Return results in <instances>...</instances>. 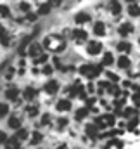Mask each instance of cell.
<instances>
[{
    "label": "cell",
    "mask_w": 140,
    "mask_h": 149,
    "mask_svg": "<svg viewBox=\"0 0 140 149\" xmlns=\"http://www.w3.org/2000/svg\"><path fill=\"white\" fill-rule=\"evenodd\" d=\"M126 2H128V3H135L137 0H126Z\"/></svg>",
    "instance_id": "7dc6e473"
},
{
    "label": "cell",
    "mask_w": 140,
    "mask_h": 149,
    "mask_svg": "<svg viewBox=\"0 0 140 149\" xmlns=\"http://www.w3.org/2000/svg\"><path fill=\"white\" fill-rule=\"evenodd\" d=\"M3 148L5 149H21V141L14 135V137H9L7 139V142L3 144Z\"/></svg>",
    "instance_id": "ba28073f"
},
{
    "label": "cell",
    "mask_w": 140,
    "mask_h": 149,
    "mask_svg": "<svg viewBox=\"0 0 140 149\" xmlns=\"http://www.w3.org/2000/svg\"><path fill=\"white\" fill-rule=\"evenodd\" d=\"M0 16L2 17H9L10 16V9L7 5H0Z\"/></svg>",
    "instance_id": "1f68e13d"
},
{
    "label": "cell",
    "mask_w": 140,
    "mask_h": 149,
    "mask_svg": "<svg viewBox=\"0 0 140 149\" xmlns=\"http://www.w3.org/2000/svg\"><path fill=\"white\" fill-rule=\"evenodd\" d=\"M99 127L95 125V123H88L87 127H85V132H87V135L88 137H92V139H95V137H99Z\"/></svg>",
    "instance_id": "9c48e42d"
},
{
    "label": "cell",
    "mask_w": 140,
    "mask_h": 149,
    "mask_svg": "<svg viewBox=\"0 0 140 149\" xmlns=\"http://www.w3.org/2000/svg\"><path fill=\"white\" fill-rule=\"evenodd\" d=\"M40 125H43V127H49V125H50V114H47V113H45V114L42 116V121H40Z\"/></svg>",
    "instance_id": "e575fe53"
},
{
    "label": "cell",
    "mask_w": 140,
    "mask_h": 149,
    "mask_svg": "<svg viewBox=\"0 0 140 149\" xmlns=\"http://www.w3.org/2000/svg\"><path fill=\"white\" fill-rule=\"evenodd\" d=\"M47 59H49V56L43 52L42 56H38V57H35L33 61H35V64H42V63H47Z\"/></svg>",
    "instance_id": "836d02e7"
},
{
    "label": "cell",
    "mask_w": 140,
    "mask_h": 149,
    "mask_svg": "<svg viewBox=\"0 0 140 149\" xmlns=\"http://www.w3.org/2000/svg\"><path fill=\"white\" fill-rule=\"evenodd\" d=\"M28 54L35 59V57H38V56H42L43 54V50H42V45L40 43H31L30 47H28Z\"/></svg>",
    "instance_id": "30bf717a"
},
{
    "label": "cell",
    "mask_w": 140,
    "mask_h": 149,
    "mask_svg": "<svg viewBox=\"0 0 140 149\" xmlns=\"http://www.w3.org/2000/svg\"><path fill=\"white\" fill-rule=\"evenodd\" d=\"M111 64H114V56L111 52H104V56H102V66H111Z\"/></svg>",
    "instance_id": "ffe728a7"
},
{
    "label": "cell",
    "mask_w": 140,
    "mask_h": 149,
    "mask_svg": "<svg viewBox=\"0 0 140 149\" xmlns=\"http://www.w3.org/2000/svg\"><path fill=\"white\" fill-rule=\"evenodd\" d=\"M118 50L119 52H125V54L126 52H132V43L130 42H119L118 43Z\"/></svg>",
    "instance_id": "603a6c76"
},
{
    "label": "cell",
    "mask_w": 140,
    "mask_h": 149,
    "mask_svg": "<svg viewBox=\"0 0 140 149\" xmlns=\"http://www.w3.org/2000/svg\"><path fill=\"white\" fill-rule=\"evenodd\" d=\"M114 123H116V118H114V114H109V113L95 118V125H97L100 130H104L105 127H114Z\"/></svg>",
    "instance_id": "3957f363"
},
{
    "label": "cell",
    "mask_w": 140,
    "mask_h": 149,
    "mask_svg": "<svg viewBox=\"0 0 140 149\" xmlns=\"http://www.w3.org/2000/svg\"><path fill=\"white\" fill-rule=\"evenodd\" d=\"M49 3H50V7L54 9V7H59V5L62 3V0H49Z\"/></svg>",
    "instance_id": "ab89813d"
},
{
    "label": "cell",
    "mask_w": 140,
    "mask_h": 149,
    "mask_svg": "<svg viewBox=\"0 0 140 149\" xmlns=\"http://www.w3.org/2000/svg\"><path fill=\"white\" fill-rule=\"evenodd\" d=\"M57 149H68V146L66 144H61V146H57Z\"/></svg>",
    "instance_id": "bcb514c9"
},
{
    "label": "cell",
    "mask_w": 140,
    "mask_h": 149,
    "mask_svg": "<svg viewBox=\"0 0 140 149\" xmlns=\"http://www.w3.org/2000/svg\"><path fill=\"white\" fill-rule=\"evenodd\" d=\"M43 47L49 52L59 54V52H62L66 49V40L62 37H59V35H49V37H45V40H43Z\"/></svg>",
    "instance_id": "6da1fadb"
},
{
    "label": "cell",
    "mask_w": 140,
    "mask_h": 149,
    "mask_svg": "<svg viewBox=\"0 0 140 149\" xmlns=\"http://www.w3.org/2000/svg\"><path fill=\"white\" fill-rule=\"evenodd\" d=\"M36 16H38V14H31V12H28V14H26V21H35Z\"/></svg>",
    "instance_id": "7bdbcfd3"
},
{
    "label": "cell",
    "mask_w": 140,
    "mask_h": 149,
    "mask_svg": "<svg viewBox=\"0 0 140 149\" xmlns=\"http://www.w3.org/2000/svg\"><path fill=\"white\" fill-rule=\"evenodd\" d=\"M17 7H19V10H23V12H26V14H28V12L31 10V5H30L28 2H21V3H19Z\"/></svg>",
    "instance_id": "4dcf8cb0"
},
{
    "label": "cell",
    "mask_w": 140,
    "mask_h": 149,
    "mask_svg": "<svg viewBox=\"0 0 140 149\" xmlns=\"http://www.w3.org/2000/svg\"><path fill=\"white\" fill-rule=\"evenodd\" d=\"M7 114H9V104L0 102V118H3V116H7Z\"/></svg>",
    "instance_id": "f546056e"
},
{
    "label": "cell",
    "mask_w": 140,
    "mask_h": 149,
    "mask_svg": "<svg viewBox=\"0 0 140 149\" xmlns=\"http://www.w3.org/2000/svg\"><path fill=\"white\" fill-rule=\"evenodd\" d=\"M71 37L81 42V40H87V38H88V33H87L85 30H80V28H76V30H73V31H71Z\"/></svg>",
    "instance_id": "9a60e30c"
},
{
    "label": "cell",
    "mask_w": 140,
    "mask_h": 149,
    "mask_svg": "<svg viewBox=\"0 0 140 149\" xmlns=\"http://www.w3.org/2000/svg\"><path fill=\"white\" fill-rule=\"evenodd\" d=\"M26 113H28V116L35 118L36 114H38V106H36V104H30V106L26 108Z\"/></svg>",
    "instance_id": "4316f807"
},
{
    "label": "cell",
    "mask_w": 140,
    "mask_h": 149,
    "mask_svg": "<svg viewBox=\"0 0 140 149\" xmlns=\"http://www.w3.org/2000/svg\"><path fill=\"white\" fill-rule=\"evenodd\" d=\"M0 43H2L3 47H9V45L12 43V37H10V35H7V33H5V35H2V37H0Z\"/></svg>",
    "instance_id": "f1b7e54d"
},
{
    "label": "cell",
    "mask_w": 140,
    "mask_h": 149,
    "mask_svg": "<svg viewBox=\"0 0 140 149\" xmlns=\"http://www.w3.org/2000/svg\"><path fill=\"white\" fill-rule=\"evenodd\" d=\"M118 66H119L121 70H128V68L132 66V63H130V57H128V56H121V57L118 59Z\"/></svg>",
    "instance_id": "2e32d148"
},
{
    "label": "cell",
    "mask_w": 140,
    "mask_h": 149,
    "mask_svg": "<svg viewBox=\"0 0 140 149\" xmlns=\"http://www.w3.org/2000/svg\"><path fill=\"white\" fill-rule=\"evenodd\" d=\"M71 108H73V104H71L69 99H61V101H57V104H55V109H57V111H69Z\"/></svg>",
    "instance_id": "8fae6325"
},
{
    "label": "cell",
    "mask_w": 140,
    "mask_h": 149,
    "mask_svg": "<svg viewBox=\"0 0 140 149\" xmlns=\"http://www.w3.org/2000/svg\"><path fill=\"white\" fill-rule=\"evenodd\" d=\"M74 21H76V24H87V23L92 21V16L88 12H78L74 16Z\"/></svg>",
    "instance_id": "52a82bcc"
},
{
    "label": "cell",
    "mask_w": 140,
    "mask_h": 149,
    "mask_svg": "<svg viewBox=\"0 0 140 149\" xmlns=\"http://www.w3.org/2000/svg\"><path fill=\"white\" fill-rule=\"evenodd\" d=\"M128 121H130V123L126 125V128H128V130H135V127L139 125V120H137V118H132V120H128Z\"/></svg>",
    "instance_id": "d590c367"
},
{
    "label": "cell",
    "mask_w": 140,
    "mask_h": 149,
    "mask_svg": "<svg viewBox=\"0 0 140 149\" xmlns=\"http://www.w3.org/2000/svg\"><path fill=\"white\" fill-rule=\"evenodd\" d=\"M28 135H30V132H28L26 128H19V130H16V137H17L19 141H26Z\"/></svg>",
    "instance_id": "d4e9b609"
},
{
    "label": "cell",
    "mask_w": 140,
    "mask_h": 149,
    "mask_svg": "<svg viewBox=\"0 0 140 149\" xmlns=\"http://www.w3.org/2000/svg\"><path fill=\"white\" fill-rule=\"evenodd\" d=\"M43 90H45V94H49V95H55V94L59 92V81H57V80H49V81L43 85Z\"/></svg>",
    "instance_id": "277c9868"
},
{
    "label": "cell",
    "mask_w": 140,
    "mask_h": 149,
    "mask_svg": "<svg viewBox=\"0 0 140 149\" xmlns=\"http://www.w3.org/2000/svg\"><path fill=\"white\" fill-rule=\"evenodd\" d=\"M128 14H130V16H133V17H139V16H140V5L130 3V5H128Z\"/></svg>",
    "instance_id": "cb8c5ba5"
},
{
    "label": "cell",
    "mask_w": 140,
    "mask_h": 149,
    "mask_svg": "<svg viewBox=\"0 0 140 149\" xmlns=\"http://www.w3.org/2000/svg\"><path fill=\"white\" fill-rule=\"evenodd\" d=\"M7 139H9V137H7V134L0 130V144H5V142H7Z\"/></svg>",
    "instance_id": "60d3db41"
},
{
    "label": "cell",
    "mask_w": 140,
    "mask_h": 149,
    "mask_svg": "<svg viewBox=\"0 0 140 149\" xmlns=\"http://www.w3.org/2000/svg\"><path fill=\"white\" fill-rule=\"evenodd\" d=\"M88 113H90L88 106H87V108H80L78 111L74 113V118H76V121H81L83 118H87V116H88Z\"/></svg>",
    "instance_id": "ac0fdd59"
},
{
    "label": "cell",
    "mask_w": 140,
    "mask_h": 149,
    "mask_svg": "<svg viewBox=\"0 0 140 149\" xmlns=\"http://www.w3.org/2000/svg\"><path fill=\"white\" fill-rule=\"evenodd\" d=\"M36 94H38V92H36L35 87H26L24 92H23V97H24L26 101H33V99L36 97Z\"/></svg>",
    "instance_id": "5bb4252c"
},
{
    "label": "cell",
    "mask_w": 140,
    "mask_h": 149,
    "mask_svg": "<svg viewBox=\"0 0 140 149\" xmlns=\"http://www.w3.org/2000/svg\"><path fill=\"white\" fill-rule=\"evenodd\" d=\"M5 33H7V31H5V28H3V24H0V37H2V35H5Z\"/></svg>",
    "instance_id": "f6af8a7d"
},
{
    "label": "cell",
    "mask_w": 140,
    "mask_h": 149,
    "mask_svg": "<svg viewBox=\"0 0 140 149\" xmlns=\"http://www.w3.org/2000/svg\"><path fill=\"white\" fill-rule=\"evenodd\" d=\"M87 52H88L90 56H97V54H100V52H102V43H100V42H95V40L88 42V45H87Z\"/></svg>",
    "instance_id": "5b68a950"
},
{
    "label": "cell",
    "mask_w": 140,
    "mask_h": 149,
    "mask_svg": "<svg viewBox=\"0 0 140 149\" xmlns=\"http://www.w3.org/2000/svg\"><path fill=\"white\" fill-rule=\"evenodd\" d=\"M111 12H112V16H118L119 12H121V5H119V2H111Z\"/></svg>",
    "instance_id": "484cf974"
},
{
    "label": "cell",
    "mask_w": 140,
    "mask_h": 149,
    "mask_svg": "<svg viewBox=\"0 0 140 149\" xmlns=\"http://www.w3.org/2000/svg\"><path fill=\"white\" fill-rule=\"evenodd\" d=\"M107 92L112 95V97H118V95H121V92H119V88L116 87V85H111L109 83V87H107Z\"/></svg>",
    "instance_id": "83f0119b"
},
{
    "label": "cell",
    "mask_w": 140,
    "mask_h": 149,
    "mask_svg": "<svg viewBox=\"0 0 140 149\" xmlns=\"http://www.w3.org/2000/svg\"><path fill=\"white\" fill-rule=\"evenodd\" d=\"M52 71H54V68H50V66H45L43 68V74H52Z\"/></svg>",
    "instance_id": "ee69618b"
},
{
    "label": "cell",
    "mask_w": 140,
    "mask_h": 149,
    "mask_svg": "<svg viewBox=\"0 0 140 149\" xmlns=\"http://www.w3.org/2000/svg\"><path fill=\"white\" fill-rule=\"evenodd\" d=\"M94 33L97 35V37H102V35H105V24L104 23H95L94 24Z\"/></svg>",
    "instance_id": "d6986e66"
},
{
    "label": "cell",
    "mask_w": 140,
    "mask_h": 149,
    "mask_svg": "<svg viewBox=\"0 0 140 149\" xmlns=\"http://www.w3.org/2000/svg\"><path fill=\"white\" fill-rule=\"evenodd\" d=\"M12 74H14V68H7V71H5V78H7V80H10V78H12Z\"/></svg>",
    "instance_id": "b9f144b4"
},
{
    "label": "cell",
    "mask_w": 140,
    "mask_h": 149,
    "mask_svg": "<svg viewBox=\"0 0 140 149\" xmlns=\"http://www.w3.org/2000/svg\"><path fill=\"white\" fill-rule=\"evenodd\" d=\"M42 141H43V135H42L40 132H33V134H31V137H30V144H31V146L40 144Z\"/></svg>",
    "instance_id": "44dd1931"
},
{
    "label": "cell",
    "mask_w": 140,
    "mask_h": 149,
    "mask_svg": "<svg viewBox=\"0 0 140 149\" xmlns=\"http://www.w3.org/2000/svg\"><path fill=\"white\" fill-rule=\"evenodd\" d=\"M118 31H119L121 37H128L130 33H133V24H130V23H123V24H119Z\"/></svg>",
    "instance_id": "7c38bea8"
},
{
    "label": "cell",
    "mask_w": 140,
    "mask_h": 149,
    "mask_svg": "<svg viewBox=\"0 0 140 149\" xmlns=\"http://www.w3.org/2000/svg\"><path fill=\"white\" fill-rule=\"evenodd\" d=\"M132 101H133V104H135V106H140V92H137V94H133V95H132Z\"/></svg>",
    "instance_id": "74e56055"
},
{
    "label": "cell",
    "mask_w": 140,
    "mask_h": 149,
    "mask_svg": "<svg viewBox=\"0 0 140 149\" xmlns=\"http://www.w3.org/2000/svg\"><path fill=\"white\" fill-rule=\"evenodd\" d=\"M31 45V37H24L23 38V42L19 43V47H17V52H19V56H26L28 54V47Z\"/></svg>",
    "instance_id": "8992f818"
},
{
    "label": "cell",
    "mask_w": 140,
    "mask_h": 149,
    "mask_svg": "<svg viewBox=\"0 0 140 149\" xmlns=\"http://www.w3.org/2000/svg\"><path fill=\"white\" fill-rule=\"evenodd\" d=\"M68 121H69L68 118H61V120L57 121V128H59V130H62V128H64V127L68 125Z\"/></svg>",
    "instance_id": "8d00e7d4"
},
{
    "label": "cell",
    "mask_w": 140,
    "mask_h": 149,
    "mask_svg": "<svg viewBox=\"0 0 140 149\" xmlns=\"http://www.w3.org/2000/svg\"><path fill=\"white\" fill-rule=\"evenodd\" d=\"M50 9H52V7H50L49 2H47V3H42V5L38 7V12H36V14H38V16H47V14H50Z\"/></svg>",
    "instance_id": "7402d4cb"
},
{
    "label": "cell",
    "mask_w": 140,
    "mask_h": 149,
    "mask_svg": "<svg viewBox=\"0 0 140 149\" xmlns=\"http://www.w3.org/2000/svg\"><path fill=\"white\" fill-rule=\"evenodd\" d=\"M107 78H109V80H111V81H114V83H116V81H118V80H119V76H118V74L111 73V71H109V73H107Z\"/></svg>",
    "instance_id": "f35d334b"
},
{
    "label": "cell",
    "mask_w": 140,
    "mask_h": 149,
    "mask_svg": "<svg viewBox=\"0 0 140 149\" xmlns=\"http://www.w3.org/2000/svg\"><path fill=\"white\" fill-rule=\"evenodd\" d=\"M9 127L14 128V130H19V128H21V118L16 116V114L10 116V118H9Z\"/></svg>",
    "instance_id": "e0dca14e"
},
{
    "label": "cell",
    "mask_w": 140,
    "mask_h": 149,
    "mask_svg": "<svg viewBox=\"0 0 140 149\" xmlns=\"http://www.w3.org/2000/svg\"><path fill=\"white\" fill-rule=\"evenodd\" d=\"M5 97H7L9 101H17V97H19L17 87H9V88L5 90Z\"/></svg>",
    "instance_id": "4fadbf2b"
},
{
    "label": "cell",
    "mask_w": 140,
    "mask_h": 149,
    "mask_svg": "<svg viewBox=\"0 0 140 149\" xmlns=\"http://www.w3.org/2000/svg\"><path fill=\"white\" fill-rule=\"evenodd\" d=\"M135 114H137V111H135L133 108H126V109L123 111V116H125V118H133Z\"/></svg>",
    "instance_id": "d6a6232c"
},
{
    "label": "cell",
    "mask_w": 140,
    "mask_h": 149,
    "mask_svg": "<svg viewBox=\"0 0 140 149\" xmlns=\"http://www.w3.org/2000/svg\"><path fill=\"white\" fill-rule=\"evenodd\" d=\"M80 73L92 80L102 73V66L100 64H83V66H80Z\"/></svg>",
    "instance_id": "7a4b0ae2"
}]
</instances>
